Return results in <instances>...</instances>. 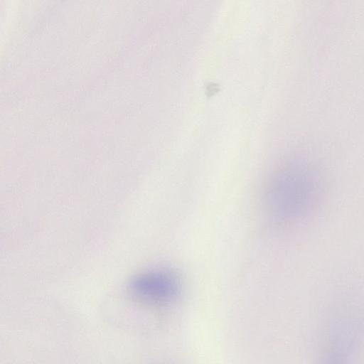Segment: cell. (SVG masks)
<instances>
[{
  "mask_svg": "<svg viewBox=\"0 0 364 364\" xmlns=\"http://www.w3.org/2000/svg\"><path fill=\"white\" fill-rule=\"evenodd\" d=\"M346 341L343 337H336L321 364H348L349 350Z\"/></svg>",
  "mask_w": 364,
  "mask_h": 364,
  "instance_id": "obj_3",
  "label": "cell"
},
{
  "mask_svg": "<svg viewBox=\"0 0 364 364\" xmlns=\"http://www.w3.org/2000/svg\"><path fill=\"white\" fill-rule=\"evenodd\" d=\"M321 192V178L311 168L287 167L267 182L263 194L264 212L277 223L299 222L316 206Z\"/></svg>",
  "mask_w": 364,
  "mask_h": 364,
  "instance_id": "obj_1",
  "label": "cell"
},
{
  "mask_svg": "<svg viewBox=\"0 0 364 364\" xmlns=\"http://www.w3.org/2000/svg\"><path fill=\"white\" fill-rule=\"evenodd\" d=\"M130 293L150 304H163L175 300L181 290L177 274L166 269H154L134 277L129 283Z\"/></svg>",
  "mask_w": 364,
  "mask_h": 364,
  "instance_id": "obj_2",
  "label": "cell"
}]
</instances>
